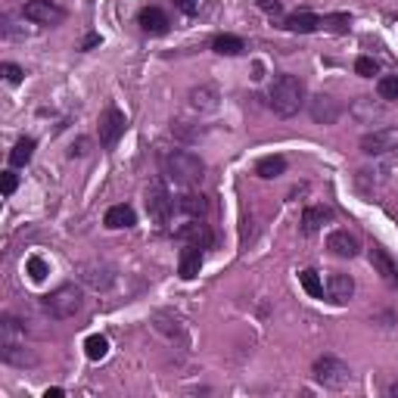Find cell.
<instances>
[{"label": "cell", "instance_id": "cell-37", "mask_svg": "<svg viewBox=\"0 0 398 398\" xmlns=\"http://www.w3.org/2000/svg\"><path fill=\"white\" fill-rule=\"evenodd\" d=\"M62 395V389H47V392H44V398H59Z\"/></svg>", "mask_w": 398, "mask_h": 398}, {"label": "cell", "instance_id": "cell-14", "mask_svg": "<svg viewBox=\"0 0 398 398\" xmlns=\"http://www.w3.org/2000/svg\"><path fill=\"white\" fill-rule=\"evenodd\" d=\"M283 28L295 31V35H311V31L324 28V19L321 16H315V13H293V16H286Z\"/></svg>", "mask_w": 398, "mask_h": 398}, {"label": "cell", "instance_id": "cell-36", "mask_svg": "<svg viewBox=\"0 0 398 398\" xmlns=\"http://www.w3.org/2000/svg\"><path fill=\"white\" fill-rule=\"evenodd\" d=\"M93 44H100V35H88L84 37V44H81V50H90Z\"/></svg>", "mask_w": 398, "mask_h": 398}, {"label": "cell", "instance_id": "cell-21", "mask_svg": "<svg viewBox=\"0 0 398 398\" xmlns=\"http://www.w3.org/2000/svg\"><path fill=\"white\" fill-rule=\"evenodd\" d=\"M212 50L221 53V57H237V53L246 50V44H243V37H237V35H218Z\"/></svg>", "mask_w": 398, "mask_h": 398}, {"label": "cell", "instance_id": "cell-12", "mask_svg": "<svg viewBox=\"0 0 398 398\" xmlns=\"http://www.w3.org/2000/svg\"><path fill=\"white\" fill-rule=\"evenodd\" d=\"M327 295H330V302H336V305H346L355 295V280L349 274H342V271H336V274H330V280H327Z\"/></svg>", "mask_w": 398, "mask_h": 398}, {"label": "cell", "instance_id": "cell-38", "mask_svg": "<svg viewBox=\"0 0 398 398\" xmlns=\"http://www.w3.org/2000/svg\"><path fill=\"white\" fill-rule=\"evenodd\" d=\"M389 395H392V398H398V383H392V386H389Z\"/></svg>", "mask_w": 398, "mask_h": 398}, {"label": "cell", "instance_id": "cell-33", "mask_svg": "<svg viewBox=\"0 0 398 398\" xmlns=\"http://www.w3.org/2000/svg\"><path fill=\"white\" fill-rule=\"evenodd\" d=\"M16 187H19V177H16L13 171H4V197H13Z\"/></svg>", "mask_w": 398, "mask_h": 398}, {"label": "cell", "instance_id": "cell-23", "mask_svg": "<svg viewBox=\"0 0 398 398\" xmlns=\"http://www.w3.org/2000/svg\"><path fill=\"white\" fill-rule=\"evenodd\" d=\"M81 277H84V283L93 286V290H106V286L112 283V271L103 268V264H100V268H97V264H88Z\"/></svg>", "mask_w": 398, "mask_h": 398}, {"label": "cell", "instance_id": "cell-19", "mask_svg": "<svg viewBox=\"0 0 398 398\" xmlns=\"http://www.w3.org/2000/svg\"><path fill=\"white\" fill-rule=\"evenodd\" d=\"M199 268H202V246H187L184 249V255H181V268H177V274H181L184 280H193L199 274Z\"/></svg>", "mask_w": 398, "mask_h": 398}, {"label": "cell", "instance_id": "cell-11", "mask_svg": "<svg viewBox=\"0 0 398 398\" xmlns=\"http://www.w3.org/2000/svg\"><path fill=\"white\" fill-rule=\"evenodd\" d=\"M370 264L389 286H398V262L386 252L383 246H370Z\"/></svg>", "mask_w": 398, "mask_h": 398}, {"label": "cell", "instance_id": "cell-6", "mask_svg": "<svg viewBox=\"0 0 398 398\" xmlns=\"http://www.w3.org/2000/svg\"><path fill=\"white\" fill-rule=\"evenodd\" d=\"M124 128H128V119H124V112L119 106H106L103 112H100L97 131H100V144H103V146H115V144H119V137L124 134Z\"/></svg>", "mask_w": 398, "mask_h": 398}, {"label": "cell", "instance_id": "cell-25", "mask_svg": "<svg viewBox=\"0 0 398 398\" xmlns=\"http://www.w3.org/2000/svg\"><path fill=\"white\" fill-rule=\"evenodd\" d=\"M84 355L90 358V361H103L109 355V339L100 336V333H93V336L84 339Z\"/></svg>", "mask_w": 398, "mask_h": 398}, {"label": "cell", "instance_id": "cell-34", "mask_svg": "<svg viewBox=\"0 0 398 398\" xmlns=\"http://www.w3.org/2000/svg\"><path fill=\"white\" fill-rule=\"evenodd\" d=\"M259 4H262L264 13H280V4H277V0H259Z\"/></svg>", "mask_w": 398, "mask_h": 398}, {"label": "cell", "instance_id": "cell-27", "mask_svg": "<svg viewBox=\"0 0 398 398\" xmlns=\"http://www.w3.org/2000/svg\"><path fill=\"white\" fill-rule=\"evenodd\" d=\"M0 352H4V361L6 364H19V368L35 364V355H28L25 346H6V349H0Z\"/></svg>", "mask_w": 398, "mask_h": 398}, {"label": "cell", "instance_id": "cell-26", "mask_svg": "<svg viewBox=\"0 0 398 398\" xmlns=\"http://www.w3.org/2000/svg\"><path fill=\"white\" fill-rule=\"evenodd\" d=\"M299 283H302V290H305L311 299H324V283H321V277H317V271H302L299 274Z\"/></svg>", "mask_w": 398, "mask_h": 398}, {"label": "cell", "instance_id": "cell-28", "mask_svg": "<svg viewBox=\"0 0 398 398\" xmlns=\"http://www.w3.org/2000/svg\"><path fill=\"white\" fill-rule=\"evenodd\" d=\"M377 93H380V100H398V75H383L380 78V84H377Z\"/></svg>", "mask_w": 398, "mask_h": 398}, {"label": "cell", "instance_id": "cell-9", "mask_svg": "<svg viewBox=\"0 0 398 398\" xmlns=\"http://www.w3.org/2000/svg\"><path fill=\"white\" fill-rule=\"evenodd\" d=\"M398 146V131L392 128H383V131H373V134H364L361 137V150L364 156H383L389 150Z\"/></svg>", "mask_w": 398, "mask_h": 398}, {"label": "cell", "instance_id": "cell-18", "mask_svg": "<svg viewBox=\"0 0 398 398\" xmlns=\"http://www.w3.org/2000/svg\"><path fill=\"white\" fill-rule=\"evenodd\" d=\"M177 237L187 240V243H193V246H212V230H209V224H202V221H190V224H184L181 230H177Z\"/></svg>", "mask_w": 398, "mask_h": 398}, {"label": "cell", "instance_id": "cell-17", "mask_svg": "<svg viewBox=\"0 0 398 398\" xmlns=\"http://www.w3.org/2000/svg\"><path fill=\"white\" fill-rule=\"evenodd\" d=\"M190 106L197 112H215L218 109V90L212 84H199V88L190 90Z\"/></svg>", "mask_w": 398, "mask_h": 398}, {"label": "cell", "instance_id": "cell-31", "mask_svg": "<svg viewBox=\"0 0 398 398\" xmlns=\"http://www.w3.org/2000/svg\"><path fill=\"white\" fill-rule=\"evenodd\" d=\"M355 72L361 75V78H373V75L380 72V69H377V62H373L370 57H361V59L355 62Z\"/></svg>", "mask_w": 398, "mask_h": 398}, {"label": "cell", "instance_id": "cell-29", "mask_svg": "<svg viewBox=\"0 0 398 398\" xmlns=\"http://www.w3.org/2000/svg\"><path fill=\"white\" fill-rule=\"evenodd\" d=\"M25 268H28V277L35 280V283H41V280H44L47 274H50V268H47V262L41 259V255H31Z\"/></svg>", "mask_w": 398, "mask_h": 398}, {"label": "cell", "instance_id": "cell-5", "mask_svg": "<svg viewBox=\"0 0 398 398\" xmlns=\"http://www.w3.org/2000/svg\"><path fill=\"white\" fill-rule=\"evenodd\" d=\"M146 212L156 224H168L171 212H175V199L168 197V187L162 181H153L146 187Z\"/></svg>", "mask_w": 398, "mask_h": 398}, {"label": "cell", "instance_id": "cell-13", "mask_svg": "<svg viewBox=\"0 0 398 398\" xmlns=\"http://www.w3.org/2000/svg\"><path fill=\"white\" fill-rule=\"evenodd\" d=\"M140 28H144V35H165L168 31V16L159 10V6H146V10H140Z\"/></svg>", "mask_w": 398, "mask_h": 398}, {"label": "cell", "instance_id": "cell-2", "mask_svg": "<svg viewBox=\"0 0 398 398\" xmlns=\"http://www.w3.org/2000/svg\"><path fill=\"white\" fill-rule=\"evenodd\" d=\"M162 165H165V175L171 177V181L181 184V187L199 184L202 175H206V162L190 150H171L165 159H162Z\"/></svg>", "mask_w": 398, "mask_h": 398}, {"label": "cell", "instance_id": "cell-16", "mask_svg": "<svg viewBox=\"0 0 398 398\" xmlns=\"http://www.w3.org/2000/svg\"><path fill=\"white\" fill-rule=\"evenodd\" d=\"M103 224H106L109 230L134 228V224H137V212H134L131 206H124V202H122V206H112V209H109L106 218H103Z\"/></svg>", "mask_w": 398, "mask_h": 398}, {"label": "cell", "instance_id": "cell-3", "mask_svg": "<svg viewBox=\"0 0 398 398\" xmlns=\"http://www.w3.org/2000/svg\"><path fill=\"white\" fill-rule=\"evenodd\" d=\"M41 305L53 321H66V317H75L78 311L84 308V293H81V286H75V283H62L50 295H44Z\"/></svg>", "mask_w": 398, "mask_h": 398}, {"label": "cell", "instance_id": "cell-1", "mask_svg": "<svg viewBox=\"0 0 398 398\" xmlns=\"http://www.w3.org/2000/svg\"><path fill=\"white\" fill-rule=\"evenodd\" d=\"M271 109L280 115V119H293L302 106H305V84L295 75H277L274 84H271Z\"/></svg>", "mask_w": 398, "mask_h": 398}, {"label": "cell", "instance_id": "cell-35", "mask_svg": "<svg viewBox=\"0 0 398 398\" xmlns=\"http://www.w3.org/2000/svg\"><path fill=\"white\" fill-rule=\"evenodd\" d=\"M177 6H181V10L190 16V13H197V0H177Z\"/></svg>", "mask_w": 398, "mask_h": 398}, {"label": "cell", "instance_id": "cell-8", "mask_svg": "<svg viewBox=\"0 0 398 398\" xmlns=\"http://www.w3.org/2000/svg\"><path fill=\"white\" fill-rule=\"evenodd\" d=\"M327 249H330L333 255H339V259H355V255L361 252V240H358V233L339 228L327 237Z\"/></svg>", "mask_w": 398, "mask_h": 398}, {"label": "cell", "instance_id": "cell-10", "mask_svg": "<svg viewBox=\"0 0 398 398\" xmlns=\"http://www.w3.org/2000/svg\"><path fill=\"white\" fill-rule=\"evenodd\" d=\"M311 119H315L317 124H333L342 115V106H339V100H333V97H327V93H317L315 100H311Z\"/></svg>", "mask_w": 398, "mask_h": 398}, {"label": "cell", "instance_id": "cell-32", "mask_svg": "<svg viewBox=\"0 0 398 398\" xmlns=\"http://www.w3.org/2000/svg\"><path fill=\"white\" fill-rule=\"evenodd\" d=\"M4 75H6V81H10V84H19L22 78H25V72H22L16 62H4Z\"/></svg>", "mask_w": 398, "mask_h": 398}, {"label": "cell", "instance_id": "cell-24", "mask_svg": "<svg viewBox=\"0 0 398 398\" xmlns=\"http://www.w3.org/2000/svg\"><path fill=\"white\" fill-rule=\"evenodd\" d=\"M31 156H35V140H31V137H22L19 144L13 146V153H10V165H16V168L28 165Z\"/></svg>", "mask_w": 398, "mask_h": 398}, {"label": "cell", "instance_id": "cell-15", "mask_svg": "<svg viewBox=\"0 0 398 398\" xmlns=\"http://www.w3.org/2000/svg\"><path fill=\"white\" fill-rule=\"evenodd\" d=\"M333 221V209L330 206H311L302 212V230L305 233H317L324 224Z\"/></svg>", "mask_w": 398, "mask_h": 398}, {"label": "cell", "instance_id": "cell-30", "mask_svg": "<svg viewBox=\"0 0 398 398\" xmlns=\"http://www.w3.org/2000/svg\"><path fill=\"white\" fill-rule=\"evenodd\" d=\"M349 25H352V19H349L346 13H336V16H324V28H330V31H349Z\"/></svg>", "mask_w": 398, "mask_h": 398}, {"label": "cell", "instance_id": "cell-7", "mask_svg": "<svg viewBox=\"0 0 398 398\" xmlns=\"http://www.w3.org/2000/svg\"><path fill=\"white\" fill-rule=\"evenodd\" d=\"M22 16H25L28 22H37V25H59V22L66 19V10L57 6L53 0H28V4L22 6Z\"/></svg>", "mask_w": 398, "mask_h": 398}, {"label": "cell", "instance_id": "cell-4", "mask_svg": "<svg viewBox=\"0 0 398 398\" xmlns=\"http://www.w3.org/2000/svg\"><path fill=\"white\" fill-rule=\"evenodd\" d=\"M315 380L321 383L324 389H346L352 383V370H349V364L342 361L336 355H324L315 361Z\"/></svg>", "mask_w": 398, "mask_h": 398}, {"label": "cell", "instance_id": "cell-22", "mask_svg": "<svg viewBox=\"0 0 398 398\" xmlns=\"http://www.w3.org/2000/svg\"><path fill=\"white\" fill-rule=\"evenodd\" d=\"M177 209L187 212V215H193V218H202L206 215V209H209V202H206L202 193H184V197L177 199Z\"/></svg>", "mask_w": 398, "mask_h": 398}, {"label": "cell", "instance_id": "cell-20", "mask_svg": "<svg viewBox=\"0 0 398 398\" xmlns=\"http://www.w3.org/2000/svg\"><path fill=\"white\" fill-rule=\"evenodd\" d=\"M283 171H286L283 156H264V159H259V165H255V175L264 177V181H274V177H280Z\"/></svg>", "mask_w": 398, "mask_h": 398}]
</instances>
